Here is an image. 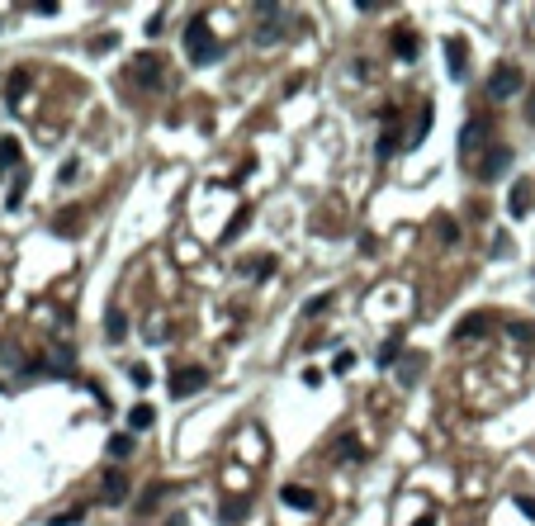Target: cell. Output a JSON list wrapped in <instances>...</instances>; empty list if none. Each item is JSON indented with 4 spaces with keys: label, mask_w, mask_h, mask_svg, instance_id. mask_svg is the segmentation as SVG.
Masks as SVG:
<instances>
[{
    "label": "cell",
    "mask_w": 535,
    "mask_h": 526,
    "mask_svg": "<svg viewBox=\"0 0 535 526\" xmlns=\"http://www.w3.org/2000/svg\"><path fill=\"white\" fill-rule=\"evenodd\" d=\"M185 57H189V66H213L223 57V43L213 38V29H208L204 15H194L185 24Z\"/></svg>",
    "instance_id": "obj_1"
},
{
    "label": "cell",
    "mask_w": 535,
    "mask_h": 526,
    "mask_svg": "<svg viewBox=\"0 0 535 526\" xmlns=\"http://www.w3.org/2000/svg\"><path fill=\"white\" fill-rule=\"evenodd\" d=\"M208 384V370L199 366H175L171 370V399H189V394H199Z\"/></svg>",
    "instance_id": "obj_2"
},
{
    "label": "cell",
    "mask_w": 535,
    "mask_h": 526,
    "mask_svg": "<svg viewBox=\"0 0 535 526\" xmlns=\"http://www.w3.org/2000/svg\"><path fill=\"white\" fill-rule=\"evenodd\" d=\"M521 86H526L521 66L502 62L498 71H493V81H488V95H493V100H512V95H521Z\"/></svg>",
    "instance_id": "obj_3"
},
{
    "label": "cell",
    "mask_w": 535,
    "mask_h": 526,
    "mask_svg": "<svg viewBox=\"0 0 535 526\" xmlns=\"http://www.w3.org/2000/svg\"><path fill=\"white\" fill-rule=\"evenodd\" d=\"M445 71H450V81H464L469 76V43L464 38H445Z\"/></svg>",
    "instance_id": "obj_4"
},
{
    "label": "cell",
    "mask_w": 535,
    "mask_h": 526,
    "mask_svg": "<svg viewBox=\"0 0 535 526\" xmlns=\"http://www.w3.org/2000/svg\"><path fill=\"white\" fill-rule=\"evenodd\" d=\"M284 38V24H280V5H266L261 10V24H256V43L270 48V43H280Z\"/></svg>",
    "instance_id": "obj_5"
},
{
    "label": "cell",
    "mask_w": 535,
    "mask_h": 526,
    "mask_svg": "<svg viewBox=\"0 0 535 526\" xmlns=\"http://www.w3.org/2000/svg\"><path fill=\"white\" fill-rule=\"evenodd\" d=\"M128 493H133V484H128L119 469H105V479H100V498H105V503H128Z\"/></svg>",
    "instance_id": "obj_6"
},
{
    "label": "cell",
    "mask_w": 535,
    "mask_h": 526,
    "mask_svg": "<svg viewBox=\"0 0 535 526\" xmlns=\"http://www.w3.org/2000/svg\"><path fill=\"white\" fill-rule=\"evenodd\" d=\"M488 327H493V313H483V308H478V313H469V318L455 322V341H474V337H483Z\"/></svg>",
    "instance_id": "obj_7"
},
{
    "label": "cell",
    "mask_w": 535,
    "mask_h": 526,
    "mask_svg": "<svg viewBox=\"0 0 535 526\" xmlns=\"http://www.w3.org/2000/svg\"><path fill=\"white\" fill-rule=\"evenodd\" d=\"M507 166H512V147H493L488 157L478 161V180H498Z\"/></svg>",
    "instance_id": "obj_8"
},
{
    "label": "cell",
    "mask_w": 535,
    "mask_h": 526,
    "mask_svg": "<svg viewBox=\"0 0 535 526\" xmlns=\"http://www.w3.org/2000/svg\"><path fill=\"white\" fill-rule=\"evenodd\" d=\"M483 138H488V124H483V119H469V124L459 128V152H464V157H474V152L483 147Z\"/></svg>",
    "instance_id": "obj_9"
},
{
    "label": "cell",
    "mask_w": 535,
    "mask_h": 526,
    "mask_svg": "<svg viewBox=\"0 0 535 526\" xmlns=\"http://www.w3.org/2000/svg\"><path fill=\"white\" fill-rule=\"evenodd\" d=\"M280 503H284V508L313 512V508H317V493H313V489H299V484H284V489H280Z\"/></svg>",
    "instance_id": "obj_10"
},
{
    "label": "cell",
    "mask_w": 535,
    "mask_h": 526,
    "mask_svg": "<svg viewBox=\"0 0 535 526\" xmlns=\"http://www.w3.org/2000/svg\"><path fill=\"white\" fill-rule=\"evenodd\" d=\"M526 209H531V185H526V180H512V194H507V214H512V218H526Z\"/></svg>",
    "instance_id": "obj_11"
},
{
    "label": "cell",
    "mask_w": 535,
    "mask_h": 526,
    "mask_svg": "<svg viewBox=\"0 0 535 526\" xmlns=\"http://www.w3.org/2000/svg\"><path fill=\"white\" fill-rule=\"evenodd\" d=\"M157 427V408L152 403H133L128 408V431H152Z\"/></svg>",
    "instance_id": "obj_12"
},
{
    "label": "cell",
    "mask_w": 535,
    "mask_h": 526,
    "mask_svg": "<svg viewBox=\"0 0 535 526\" xmlns=\"http://www.w3.org/2000/svg\"><path fill=\"white\" fill-rule=\"evenodd\" d=\"M398 356H403V332H389V341L375 351V366H379V370H394Z\"/></svg>",
    "instance_id": "obj_13"
},
{
    "label": "cell",
    "mask_w": 535,
    "mask_h": 526,
    "mask_svg": "<svg viewBox=\"0 0 535 526\" xmlns=\"http://www.w3.org/2000/svg\"><path fill=\"white\" fill-rule=\"evenodd\" d=\"M394 52L403 57V62H412V57L422 52V38H417L412 29H394Z\"/></svg>",
    "instance_id": "obj_14"
},
{
    "label": "cell",
    "mask_w": 535,
    "mask_h": 526,
    "mask_svg": "<svg viewBox=\"0 0 535 526\" xmlns=\"http://www.w3.org/2000/svg\"><path fill=\"white\" fill-rule=\"evenodd\" d=\"M24 90H29V71L19 66V71H10V81H5V100H10V110H19Z\"/></svg>",
    "instance_id": "obj_15"
},
{
    "label": "cell",
    "mask_w": 535,
    "mask_h": 526,
    "mask_svg": "<svg viewBox=\"0 0 535 526\" xmlns=\"http://www.w3.org/2000/svg\"><path fill=\"white\" fill-rule=\"evenodd\" d=\"M138 71H133V76L142 81V86H161V57H138Z\"/></svg>",
    "instance_id": "obj_16"
},
{
    "label": "cell",
    "mask_w": 535,
    "mask_h": 526,
    "mask_svg": "<svg viewBox=\"0 0 535 526\" xmlns=\"http://www.w3.org/2000/svg\"><path fill=\"white\" fill-rule=\"evenodd\" d=\"M105 337H110V341H124L128 337V313L124 308H110V313H105Z\"/></svg>",
    "instance_id": "obj_17"
},
{
    "label": "cell",
    "mask_w": 535,
    "mask_h": 526,
    "mask_svg": "<svg viewBox=\"0 0 535 526\" xmlns=\"http://www.w3.org/2000/svg\"><path fill=\"white\" fill-rule=\"evenodd\" d=\"M19 166V138H0V171Z\"/></svg>",
    "instance_id": "obj_18"
},
{
    "label": "cell",
    "mask_w": 535,
    "mask_h": 526,
    "mask_svg": "<svg viewBox=\"0 0 535 526\" xmlns=\"http://www.w3.org/2000/svg\"><path fill=\"white\" fill-rule=\"evenodd\" d=\"M398 147H403V138H398L394 128H389V133H379V143H375V157H379V161H389V157L398 152Z\"/></svg>",
    "instance_id": "obj_19"
},
{
    "label": "cell",
    "mask_w": 535,
    "mask_h": 526,
    "mask_svg": "<svg viewBox=\"0 0 535 526\" xmlns=\"http://www.w3.org/2000/svg\"><path fill=\"white\" fill-rule=\"evenodd\" d=\"M114 455V460H128L133 455V431H119V436H110V446H105Z\"/></svg>",
    "instance_id": "obj_20"
},
{
    "label": "cell",
    "mask_w": 535,
    "mask_h": 526,
    "mask_svg": "<svg viewBox=\"0 0 535 526\" xmlns=\"http://www.w3.org/2000/svg\"><path fill=\"white\" fill-rule=\"evenodd\" d=\"M242 275H275V256H256V261H242Z\"/></svg>",
    "instance_id": "obj_21"
},
{
    "label": "cell",
    "mask_w": 535,
    "mask_h": 526,
    "mask_svg": "<svg viewBox=\"0 0 535 526\" xmlns=\"http://www.w3.org/2000/svg\"><path fill=\"white\" fill-rule=\"evenodd\" d=\"M171 493H175V484H161V489H147V493L138 498V508H142V512H152V508L161 503V498H171Z\"/></svg>",
    "instance_id": "obj_22"
},
{
    "label": "cell",
    "mask_w": 535,
    "mask_h": 526,
    "mask_svg": "<svg viewBox=\"0 0 535 526\" xmlns=\"http://www.w3.org/2000/svg\"><path fill=\"white\" fill-rule=\"evenodd\" d=\"M247 228H252V209H242V214H237L233 223H228V233H223V242H233V238H242V233H247Z\"/></svg>",
    "instance_id": "obj_23"
},
{
    "label": "cell",
    "mask_w": 535,
    "mask_h": 526,
    "mask_svg": "<svg viewBox=\"0 0 535 526\" xmlns=\"http://www.w3.org/2000/svg\"><path fill=\"white\" fill-rule=\"evenodd\" d=\"M247 517V498H228L223 503V522H242Z\"/></svg>",
    "instance_id": "obj_24"
},
{
    "label": "cell",
    "mask_w": 535,
    "mask_h": 526,
    "mask_svg": "<svg viewBox=\"0 0 535 526\" xmlns=\"http://www.w3.org/2000/svg\"><path fill=\"white\" fill-rule=\"evenodd\" d=\"M24 190H29V175L19 171V175H15V185H10V194H5V204H10V209H19V199H24Z\"/></svg>",
    "instance_id": "obj_25"
},
{
    "label": "cell",
    "mask_w": 535,
    "mask_h": 526,
    "mask_svg": "<svg viewBox=\"0 0 535 526\" xmlns=\"http://www.w3.org/2000/svg\"><path fill=\"white\" fill-rule=\"evenodd\" d=\"M76 522H86V508H66V512H57L47 526H76Z\"/></svg>",
    "instance_id": "obj_26"
},
{
    "label": "cell",
    "mask_w": 535,
    "mask_h": 526,
    "mask_svg": "<svg viewBox=\"0 0 535 526\" xmlns=\"http://www.w3.org/2000/svg\"><path fill=\"white\" fill-rule=\"evenodd\" d=\"M327 308H331V294H317V299L303 303V318H317V313H327Z\"/></svg>",
    "instance_id": "obj_27"
},
{
    "label": "cell",
    "mask_w": 535,
    "mask_h": 526,
    "mask_svg": "<svg viewBox=\"0 0 535 526\" xmlns=\"http://www.w3.org/2000/svg\"><path fill=\"white\" fill-rule=\"evenodd\" d=\"M341 455H346V460H365V450L355 446L351 436H346V441H336V460H341Z\"/></svg>",
    "instance_id": "obj_28"
},
{
    "label": "cell",
    "mask_w": 535,
    "mask_h": 526,
    "mask_svg": "<svg viewBox=\"0 0 535 526\" xmlns=\"http://www.w3.org/2000/svg\"><path fill=\"white\" fill-rule=\"evenodd\" d=\"M507 332L517 341H535V322H507Z\"/></svg>",
    "instance_id": "obj_29"
},
{
    "label": "cell",
    "mask_w": 535,
    "mask_h": 526,
    "mask_svg": "<svg viewBox=\"0 0 535 526\" xmlns=\"http://www.w3.org/2000/svg\"><path fill=\"white\" fill-rule=\"evenodd\" d=\"M436 238H441V242H459V223L441 218V223H436Z\"/></svg>",
    "instance_id": "obj_30"
},
{
    "label": "cell",
    "mask_w": 535,
    "mask_h": 526,
    "mask_svg": "<svg viewBox=\"0 0 535 526\" xmlns=\"http://www.w3.org/2000/svg\"><path fill=\"white\" fill-rule=\"evenodd\" d=\"M417 366H422V361H408V366L398 370V384H403V389H412V384H417Z\"/></svg>",
    "instance_id": "obj_31"
},
{
    "label": "cell",
    "mask_w": 535,
    "mask_h": 526,
    "mask_svg": "<svg viewBox=\"0 0 535 526\" xmlns=\"http://www.w3.org/2000/svg\"><path fill=\"white\" fill-rule=\"evenodd\" d=\"M351 366H355V351H336V361H331V370H336V375H346Z\"/></svg>",
    "instance_id": "obj_32"
},
{
    "label": "cell",
    "mask_w": 535,
    "mask_h": 526,
    "mask_svg": "<svg viewBox=\"0 0 535 526\" xmlns=\"http://www.w3.org/2000/svg\"><path fill=\"white\" fill-rule=\"evenodd\" d=\"M57 180H62V185H71V180H76V161H62V171H57Z\"/></svg>",
    "instance_id": "obj_33"
},
{
    "label": "cell",
    "mask_w": 535,
    "mask_h": 526,
    "mask_svg": "<svg viewBox=\"0 0 535 526\" xmlns=\"http://www.w3.org/2000/svg\"><path fill=\"white\" fill-rule=\"evenodd\" d=\"M128 380H133V384H138V389H142V384L152 380V375H147V370H142V366H128Z\"/></svg>",
    "instance_id": "obj_34"
},
{
    "label": "cell",
    "mask_w": 535,
    "mask_h": 526,
    "mask_svg": "<svg viewBox=\"0 0 535 526\" xmlns=\"http://www.w3.org/2000/svg\"><path fill=\"white\" fill-rule=\"evenodd\" d=\"M517 508H521V512H526V517L535 522V498H526V493H521V498H517Z\"/></svg>",
    "instance_id": "obj_35"
},
{
    "label": "cell",
    "mask_w": 535,
    "mask_h": 526,
    "mask_svg": "<svg viewBox=\"0 0 535 526\" xmlns=\"http://www.w3.org/2000/svg\"><path fill=\"white\" fill-rule=\"evenodd\" d=\"M526 119H531V124H535V95H531V105H526Z\"/></svg>",
    "instance_id": "obj_36"
},
{
    "label": "cell",
    "mask_w": 535,
    "mask_h": 526,
    "mask_svg": "<svg viewBox=\"0 0 535 526\" xmlns=\"http://www.w3.org/2000/svg\"><path fill=\"white\" fill-rule=\"evenodd\" d=\"M412 526H436V517H422V522H412Z\"/></svg>",
    "instance_id": "obj_37"
},
{
    "label": "cell",
    "mask_w": 535,
    "mask_h": 526,
    "mask_svg": "<svg viewBox=\"0 0 535 526\" xmlns=\"http://www.w3.org/2000/svg\"><path fill=\"white\" fill-rule=\"evenodd\" d=\"M0 394H5V384H0Z\"/></svg>",
    "instance_id": "obj_38"
}]
</instances>
